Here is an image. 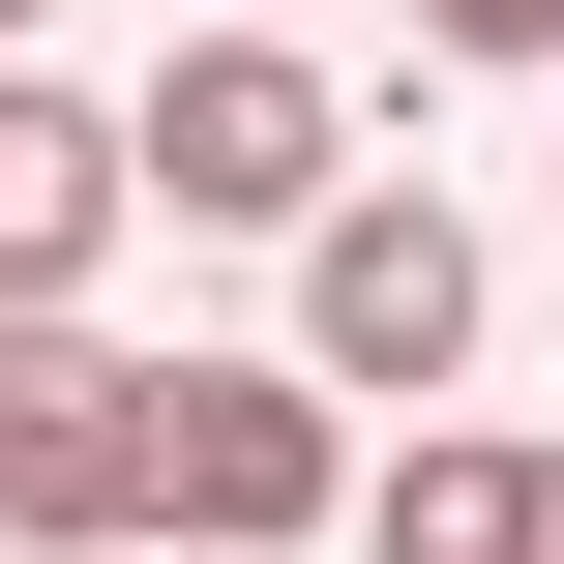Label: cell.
<instances>
[{
	"mask_svg": "<svg viewBox=\"0 0 564 564\" xmlns=\"http://www.w3.org/2000/svg\"><path fill=\"white\" fill-rule=\"evenodd\" d=\"M535 564H564V446H535Z\"/></svg>",
	"mask_w": 564,
	"mask_h": 564,
	"instance_id": "cell-9",
	"label": "cell"
},
{
	"mask_svg": "<svg viewBox=\"0 0 564 564\" xmlns=\"http://www.w3.org/2000/svg\"><path fill=\"white\" fill-rule=\"evenodd\" d=\"M327 506H357L327 357H149V535H178V564H297Z\"/></svg>",
	"mask_w": 564,
	"mask_h": 564,
	"instance_id": "cell-2",
	"label": "cell"
},
{
	"mask_svg": "<svg viewBox=\"0 0 564 564\" xmlns=\"http://www.w3.org/2000/svg\"><path fill=\"white\" fill-rule=\"evenodd\" d=\"M268 30H297V0H268Z\"/></svg>",
	"mask_w": 564,
	"mask_h": 564,
	"instance_id": "cell-11",
	"label": "cell"
},
{
	"mask_svg": "<svg viewBox=\"0 0 564 564\" xmlns=\"http://www.w3.org/2000/svg\"><path fill=\"white\" fill-rule=\"evenodd\" d=\"M119 208H149V178H119V119L0 59V327H30V297H89V238H119Z\"/></svg>",
	"mask_w": 564,
	"mask_h": 564,
	"instance_id": "cell-5",
	"label": "cell"
},
{
	"mask_svg": "<svg viewBox=\"0 0 564 564\" xmlns=\"http://www.w3.org/2000/svg\"><path fill=\"white\" fill-rule=\"evenodd\" d=\"M30 564H178V535H149V506H119V535H30Z\"/></svg>",
	"mask_w": 564,
	"mask_h": 564,
	"instance_id": "cell-8",
	"label": "cell"
},
{
	"mask_svg": "<svg viewBox=\"0 0 564 564\" xmlns=\"http://www.w3.org/2000/svg\"><path fill=\"white\" fill-rule=\"evenodd\" d=\"M119 506H149V357H89V327L30 297V327H0V564L119 535Z\"/></svg>",
	"mask_w": 564,
	"mask_h": 564,
	"instance_id": "cell-4",
	"label": "cell"
},
{
	"mask_svg": "<svg viewBox=\"0 0 564 564\" xmlns=\"http://www.w3.org/2000/svg\"><path fill=\"white\" fill-rule=\"evenodd\" d=\"M327 535H357V564H535V446H387Z\"/></svg>",
	"mask_w": 564,
	"mask_h": 564,
	"instance_id": "cell-6",
	"label": "cell"
},
{
	"mask_svg": "<svg viewBox=\"0 0 564 564\" xmlns=\"http://www.w3.org/2000/svg\"><path fill=\"white\" fill-rule=\"evenodd\" d=\"M0 59H30V0H0Z\"/></svg>",
	"mask_w": 564,
	"mask_h": 564,
	"instance_id": "cell-10",
	"label": "cell"
},
{
	"mask_svg": "<svg viewBox=\"0 0 564 564\" xmlns=\"http://www.w3.org/2000/svg\"><path fill=\"white\" fill-rule=\"evenodd\" d=\"M476 297H506V268H476L446 178H327V208H297V357H327V387H476Z\"/></svg>",
	"mask_w": 564,
	"mask_h": 564,
	"instance_id": "cell-3",
	"label": "cell"
},
{
	"mask_svg": "<svg viewBox=\"0 0 564 564\" xmlns=\"http://www.w3.org/2000/svg\"><path fill=\"white\" fill-rule=\"evenodd\" d=\"M119 178H149V208H208V238H297V208L357 178V89H327L268 0H208V30L119 89Z\"/></svg>",
	"mask_w": 564,
	"mask_h": 564,
	"instance_id": "cell-1",
	"label": "cell"
},
{
	"mask_svg": "<svg viewBox=\"0 0 564 564\" xmlns=\"http://www.w3.org/2000/svg\"><path fill=\"white\" fill-rule=\"evenodd\" d=\"M416 59H564V0H416Z\"/></svg>",
	"mask_w": 564,
	"mask_h": 564,
	"instance_id": "cell-7",
	"label": "cell"
}]
</instances>
